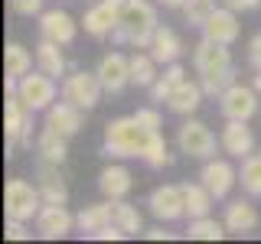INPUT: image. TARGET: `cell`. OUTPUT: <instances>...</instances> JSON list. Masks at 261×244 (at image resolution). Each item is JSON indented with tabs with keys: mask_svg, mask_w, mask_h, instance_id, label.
<instances>
[{
	"mask_svg": "<svg viewBox=\"0 0 261 244\" xmlns=\"http://www.w3.org/2000/svg\"><path fill=\"white\" fill-rule=\"evenodd\" d=\"M150 134L153 130L141 127L134 114H130V117H114V120L105 124V153H108V157H118V160L144 157Z\"/></svg>",
	"mask_w": 261,
	"mask_h": 244,
	"instance_id": "cell-1",
	"label": "cell"
},
{
	"mask_svg": "<svg viewBox=\"0 0 261 244\" xmlns=\"http://www.w3.org/2000/svg\"><path fill=\"white\" fill-rule=\"evenodd\" d=\"M121 26L130 33V46L134 49H150L153 29L160 26L157 7L150 0H124V7H121Z\"/></svg>",
	"mask_w": 261,
	"mask_h": 244,
	"instance_id": "cell-2",
	"label": "cell"
},
{
	"mask_svg": "<svg viewBox=\"0 0 261 244\" xmlns=\"http://www.w3.org/2000/svg\"><path fill=\"white\" fill-rule=\"evenodd\" d=\"M43 208V192L30 186L27 179H10L4 189V211L7 218H20V222H33Z\"/></svg>",
	"mask_w": 261,
	"mask_h": 244,
	"instance_id": "cell-3",
	"label": "cell"
},
{
	"mask_svg": "<svg viewBox=\"0 0 261 244\" xmlns=\"http://www.w3.org/2000/svg\"><path fill=\"white\" fill-rule=\"evenodd\" d=\"M16 95H20V101L27 104L33 114H36V111L53 108L56 98H59V88H56V78L53 75H46V72L39 69V72H27V75L20 78Z\"/></svg>",
	"mask_w": 261,
	"mask_h": 244,
	"instance_id": "cell-4",
	"label": "cell"
},
{
	"mask_svg": "<svg viewBox=\"0 0 261 244\" xmlns=\"http://www.w3.org/2000/svg\"><path fill=\"white\" fill-rule=\"evenodd\" d=\"M101 78H98V72H72V75L62 78V98L69 104H75L82 111H92L98 101H101Z\"/></svg>",
	"mask_w": 261,
	"mask_h": 244,
	"instance_id": "cell-5",
	"label": "cell"
},
{
	"mask_svg": "<svg viewBox=\"0 0 261 244\" xmlns=\"http://www.w3.org/2000/svg\"><path fill=\"white\" fill-rule=\"evenodd\" d=\"M258 92L242 81H232L222 95H219V111L225 120H251L258 114Z\"/></svg>",
	"mask_w": 261,
	"mask_h": 244,
	"instance_id": "cell-6",
	"label": "cell"
},
{
	"mask_svg": "<svg viewBox=\"0 0 261 244\" xmlns=\"http://www.w3.org/2000/svg\"><path fill=\"white\" fill-rule=\"evenodd\" d=\"M176 146H179V153H186L193 160H209V157H216V134L202 120H186L176 134Z\"/></svg>",
	"mask_w": 261,
	"mask_h": 244,
	"instance_id": "cell-7",
	"label": "cell"
},
{
	"mask_svg": "<svg viewBox=\"0 0 261 244\" xmlns=\"http://www.w3.org/2000/svg\"><path fill=\"white\" fill-rule=\"evenodd\" d=\"M193 65L199 72V78L206 75H222V72L232 69V55H228V46L222 43H212V39L202 36L193 49Z\"/></svg>",
	"mask_w": 261,
	"mask_h": 244,
	"instance_id": "cell-8",
	"label": "cell"
},
{
	"mask_svg": "<svg viewBox=\"0 0 261 244\" xmlns=\"http://www.w3.org/2000/svg\"><path fill=\"white\" fill-rule=\"evenodd\" d=\"M153 218L157 222H179L186 218V199H183V186H157L147 199Z\"/></svg>",
	"mask_w": 261,
	"mask_h": 244,
	"instance_id": "cell-9",
	"label": "cell"
},
{
	"mask_svg": "<svg viewBox=\"0 0 261 244\" xmlns=\"http://www.w3.org/2000/svg\"><path fill=\"white\" fill-rule=\"evenodd\" d=\"M121 7H124V0H98L95 7H88L85 13V33L95 39L101 36H111V29L121 23Z\"/></svg>",
	"mask_w": 261,
	"mask_h": 244,
	"instance_id": "cell-10",
	"label": "cell"
},
{
	"mask_svg": "<svg viewBox=\"0 0 261 244\" xmlns=\"http://www.w3.org/2000/svg\"><path fill=\"white\" fill-rule=\"evenodd\" d=\"M75 228V215H69L65 205H56V202H46L36 215V231L39 238L46 241H56V238H65V234Z\"/></svg>",
	"mask_w": 261,
	"mask_h": 244,
	"instance_id": "cell-11",
	"label": "cell"
},
{
	"mask_svg": "<svg viewBox=\"0 0 261 244\" xmlns=\"http://www.w3.org/2000/svg\"><path fill=\"white\" fill-rule=\"evenodd\" d=\"M199 182L212 192V199H225V195L232 192V186L239 182V173H235V166L228 160L209 157L206 166H202V173H199Z\"/></svg>",
	"mask_w": 261,
	"mask_h": 244,
	"instance_id": "cell-12",
	"label": "cell"
},
{
	"mask_svg": "<svg viewBox=\"0 0 261 244\" xmlns=\"http://www.w3.org/2000/svg\"><path fill=\"white\" fill-rule=\"evenodd\" d=\"M98 78H101V88L108 95H118L130 85V59L124 52H108L101 62H98Z\"/></svg>",
	"mask_w": 261,
	"mask_h": 244,
	"instance_id": "cell-13",
	"label": "cell"
},
{
	"mask_svg": "<svg viewBox=\"0 0 261 244\" xmlns=\"http://www.w3.org/2000/svg\"><path fill=\"white\" fill-rule=\"evenodd\" d=\"M202 36L212 39V43H222V46H232L235 39H239V33H242V23H239V13L232 10V7H222V10H212V16L206 23H202Z\"/></svg>",
	"mask_w": 261,
	"mask_h": 244,
	"instance_id": "cell-14",
	"label": "cell"
},
{
	"mask_svg": "<svg viewBox=\"0 0 261 244\" xmlns=\"http://www.w3.org/2000/svg\"><path fill=\"white\" fill-rule=\"evenodd\" d=\"M219 146L235 160H245L251 150H255V134H251L248 120H225L222 137H219Z\"/></svg>",
	"mask_w": 261,
	"mask_h": 244,
	"instance_id": "cell-15",
	"label": "cell"
},
{
	"mask_svg": "<svg viewBox=\"0 0 261 244\" xmlns=\"http://www.w3.org/2000/svg\"><path fill=\"white\" fill-rule=\"evenodd\" d=\"M39 33H43V39H53V43L59 46H69L72 39H75V20H72V13L65 10H46L39 13Z\"/></svg>",
	"mask_w": 261,
	"mask_h": 244,
	"instance_id": "cell-16",
	"label": "cell"
},
{
	"mask_svg": "<svg viewBox=\"0 0 261 244\" xmlns=\"http://www.w3.org/2000/svg\"><path fill=\"white\" fill-rule=\"evenodd\" d=\"M46 127L56 130V134H62L65 140L75 137L79 130H82V108L69 104L65 98H62V101H56L53 108H46Z\"/></svg>",
	"mask_w": 261,
	"mask_h": 244,
	"instance_id": "cell-17",
	"label": "cell"
},
{
	"mask_svg": "<svg viewBox=\"0 0 261 244\" xmlns=\"http://www.w3.org/2000/svg\"><path fill=\"white\" fill-rule=\"evenodd\" d=\"M225 228H228V234H248V231H255L258 228V211L251 202H245V199H235V202H228L225 205Z\"/></svg>",
	"mask_w": 261,
	"mask_h": 244,
	"instance_id": "cell-18",
	"label": "cell"
},
{
	"mask_svg": "<svg viewBox=\"0 0 261 244\" xmlns=\"http://www.w3.org/2000/svg\"><path fill=\"white\" fill-rule=\"evenodd\" d=\"M98 189L105 192V199H124V195L134 189V176H130L127 166H105L101 176H98Z\"/></svg>",
	"mask_w": 261,
	"mask_h": 244,
	"instance_id": "cell-19",
	"label": "cell"
},
{
	"mask_svg": "<svg viewBox=\"0 0 261 244\" xmlns=\"http://www.w3.org/2000/svg\"><path fill=\"white\" fill-rule=\"evenodd\" d=\"M39 192H43V202L65 205L69 189H65V182H62L59 166H56V163H43V160H39Z\"/></svg>",
	"mask_w": 261,
	"mask_h": 244,
	"instance_id": "cell-20",
	"label": "cell"
},
{
	"mask_svg": "<svg viewBox=\"0 0 261 244\" xmlns=\"http://www.w3.org/2000/svg\"><path fill=\"white\" fill-rule=\"evenodd\" d=\"M202 95H206L202 85H196V81H179L167 98V108L173 114H193L202 104Z\"/></svg>",
	"mask_w": 261,
	"mask_h": 244,
	"instance_id": "cell-21",
	"label": "cell"
},
{
	"mask_svg": "<svg viewBox=\"0 0 261 244\" xmlns=\"http://www.w3.org/2000/svg\"><path fill=\"white\" fill-rule=\"evenodd\" d=\"M179 52H183V43H179V36L170 26H157L153 29V43H150V55L157 59L160 65H170L179 59Z\"/></svg>",
	"mask_w": 261,
	"mask_h": 244,
	"instance_id": "cell-22",
	"label": "cell"
},
{
	"mask_svg": "<svg viewBox=\"0 0 261 244\" xmlns=\"http://www.w3.org/2000/svg\"><path fill=\"white\" fill-rule=\"evenodd\" d=\"M36 65L46 72V75H53V78H65V55H62L59 43L43 39V43L36 46Z\"/></svg>",
	"mask_w": 261,
	"mask_h": 244,
	"instance_id": "cell-23",
	"label": "cell"
},
{
	"mask_svg": "<svg viewBox=\"0 0 261 244\" xmlns=\"http://www.w3.org/2000/svg\"><path fill=\"white\" fill-rule=\"evenodd\" d=\"M36 153H39V160L43 163H56V166H62L65 163V137L62 134H56V130H49L43 127V134L36 137Z\"/></svg>",
	"mask_w": 261,
	"mask_h": 244,
	"instance_id": "cell-24",
	"label": "cell"
},
{
	"mask_svg": "<svg viewBox=\"0 0 261 244\" xmlns=\"http://www.w3.org/2000/svg\"><path fill=\"white\" fill-rule=\"evenodd\" d=\"M111 208H114V202L108 199V202H101V205H85L75 215V228L82 234H92V231H98V228H105L111 222Z\"/></svg>",
	"mask_w": 261,
	"mask_h": 244,
	"instance_id": "cell-25",
	"label": "cell"
},
{
	"mask_svg": "<svg viewBox=\"0 0 261 244\" xmlns=\"http://www.w3.org/2000/svg\"><path fill=\"white\" fill-rule=\"evenodd\" d=\"M157 59H153L150 52H134L130 55V85H137V88H150L153 81H157Z\"/></svg>",
	"mask_w": 261,
	"mask_h": 244,
	"instance_id": "cell-26",
	"label": "cell"
},
{
	"mask_svg": "<svg viewBox=\"0 0 261 244\" xmlns=\"http://www.w3.org/2000/svg\"><path fill=\"white\" fill-rule=\"evenodd\" d=\"M183 199H186V218H206L212 208V192L202 182H186L183 186Z\"/></svg>",
	"mask_w": 261,
	"mask_h": 244,
	"instance_id": "cell-27",
	"label": "cell"
},
{
	"mask_svg": "<svg viewBox=\"0 0 261 244\" xmlns=\"http://www.w3.org/2000/svg\"><path fill=\"white\" fill-rule=\"evenodd\" d=\"M228 234L225 222H216V218H190V228H186V238L190 241H222Z\"/></svg>",
	"mask_w": 261,
	"mask_h": 244,
	"instance_id": "cell-28",
	"label": "cell"
},
{
	"mask_svg": "<svg viewBox=\"0 0 261 244\" xmlns=\"http://www.w3.org/2000/svg\"><path fill=\"white\" fill-rule=\"evenodd\" d=\"M179 81H186L183 65H179V62H170L167 69H163V75H157V81L150 85V98H153V101H167L170 92H173Z\"/></svg>",
	"mask_w": 261,
	"mask_h": 244,
	"instance_id": "cell-29",
	"label": "cell"
},
{
	"mask_svg": "<svg viewBox=\"0 0 261 244\" xmlns=\"http://www.w3.org/2000/svg\"><path fill=\"white\" fill-rule=\"evenodd\" d=\"M4 69L10 78H23L27 72H33V55L20 43H7L4 49Z\"/></svg>",
	"mask_w": 261,
	"mask_h": 244,
	"instance_id": "cell-30",
	"label": "cell"
},
{
	"mask_svg": "<svg viewBox=\"0 0 261 244\" xmlns=\"http://www.w3.org/2000/svg\"><path fill=\"white\" fill-rule=\"evenodd\" d=\"M239 182H242V189L248 192L251 199H261V157L258 153H248V157L242 160Z\"/></svg>",
	"mask_w": 261,
	"mask_h": 244,
	"instance_id": "cell-31",
	"label": "cell"
},
{
	"mask_svg": "<svg viewBox=\"0 0 261 244\" xmlns=\"http://www.w3.org/2000/svg\"><path fill=\"white\" fill-rule=\"evenodd\" d=\"M114 202V208H111V222L118 225V228H124L127 234H141L144 231V218H141V211H137L134 205H127L124 199H111Z\"/></svg>",
	"mask_w": 261,
	"mask_h": 244,
	"instance_id": "cell-32",
	"label": "cell"
},
{
	"mask_svg": "<svg viewBox=\"0 0 261 244\" xmlns=\"http://www.w3.org/2000/svg\"><path fill=\"white\" fill-rule=\"evenodd\" d=\"M141 160H144L150 169H163V166H170V163H173V153L167 150V140H163L160 130H153V134H150V140H147V150H144Z\"/></svg>",
	"mask_w": 261,
	"mask_h": 244,
	"instance_id": "cell-33",
	"label": "cell"
},
{
	"mask_svg": "<svg viewBox=\"0 0 261 244\" xmlns=\"http://www.w3.org/2000/svg\"><path fill=\"white\" fill-rule=\"evenodd\" d=\"M212 10H216V0H186L183 4V16L190 26H202L212 16Z\"/></svg>",
	"mask_w": 261,
	"mask_h": 244,
	"instance_id": "cell-34",
	"label": "cell"
},
{
	"mask_svg": "<svg viewBox=\"0 0 261 244\" xmlns=\"http://www.w3.org/2000/svg\"><path fill=\"white\" fill-rule=\"evenodd\" d=\"M232 81H235V69H228V72H222V75H206V78L199 81V85H202V92H206V95H212V98H219V95H222V92H225L228 85H232Z\"/></svg>",
	"mask_w": 261,
	"mask_h": 244,
	"instance_id": "cell-35",
	"label": "cell"
},
{
	"mask_svg": "<svg viewBox=\"0 0 261 244\" xmlns=\"http://www.w3.org/2000/svg\"><path fill=\"white\" fill-rule=\"evenodd\" d=\"M88 238H95V241H124V238H127V231H124V228H118L114 222H108L105 228H98V231H92Z\"/></svg>",
	"mask_w": 261,
	"mask_h": 244,
	"instance_id": "cell-36",
	"label": "cell"
},
{
	"mask_svg": "<svg viewBox=\"0 0 261 244\" xmlns=\"http://www.w3.org/2000/svg\"><path fill=\"white\" fill-rule=\"evenodd\" d=\"M7 238H10V241H30L33 234H30L27 222H20V218H7Z\"/></svg>",
	"mask_w": 261,
	"mask_h": 244,
	"instance_id": "cell-37",
	"label": "cell"
},
{
	"mask_svg": "<svg viewBox=\"0 0 261 244\" xmlns=\"http://www.w3.org/2000/svg\"><path fill=\"white\" fill-rule=\"evenodd\" d=\"M134 117H137V124L147 127V130H160V124H163V120H160V111H153V108H141Z\"/></svg>",
	"mask_w": 261,
	"mask_h": 244,
	"instance_id": "cell-38",
	"label": "cell"
},
{
	"mask_svg": "<svg viewBox=\"0 0 261 244\" xmlns=\"http://www.w3.org/2000/svg\"><path fill=\"white\" fill-rule=\"evenodd\" d=\"M13 4V10L20 13V16H36V13H43V0H10Z\"/></svg>",
	"mask_w": 261,
	"mask_h": 244,
	"instance_id": "cell-39",
	"label": "cell"
},
{
	"mask_svg": "<svg viewBox=\"0 0 261 244\" xmlns=\"http://www.w3.org/2000/svg\"><path fill=\"white\" fill-rule=\"evenodd\" d=\"M248 62H251L255 72H261V33H255L251 43H248Z\"/></svg>",
	"mask_w": 261,
	"mask_h": 244,
	"instance_id": "cell-40",
	"label": "cell"
},
{
	"mask_svg": "<svg viewBox=\"0 0 261 244\" xmlns=\"http://www.w3.org/2000/svg\"><path fill=\"white\" fill-rule=\"evenodd\" d=\"M225 7H232L235 13H245V10H258L261 0H225Z\"/></svg>",
	"mask_w": 261,
	"mask_h": 244,
	"instance_id": "cell-41",
	"label": "cell"
},
{
	"mask_svg": "<svg viewBox=\"0 0 261 244\" xmlns=\"http://www.w3.org/2000/svg\"><path fill=\"white\" fill-rule=\"evenodd\" d=\"M144 234H147L150 241H167V238H173V234H170V231H163V228H150V231H144Z\"/></svg>",
	"mask_w": 261,
	"mask_h": 244,
	"instance_id": "cell-42",
	"label": "cell"
},
{
	"mask_svg": "<svg viewBox=\"0 0 261 244\" xmlns=\"http://www.w3.org/2000/svg\"><path fill=\"white\" fill-rule=\"evenodd\" d=\"M157 4L170 7V10H176V7H179V10H183V4H186V0H157Z\"/></svg>",
	"mask_w": 261,
	"mask_h": 244,
	"instance_id": "cell-43",
	"label": "cell"
},
{
	"mask_svg": "<svg viewBox=\"0 0 261 244\" xmlns=\"http://www.w3.org/2000/svg\"><path fill=\"white\" fill-rule=\"evenodd\" d=\"M251 88H255V92H258V98H261V72L255 75V81H251Z\"/></svg>",
	"mask_w": 261,
	"mask_h": 244,
	"instance_id": "cell-44",
	"label": "cell"
}]
</instances>
